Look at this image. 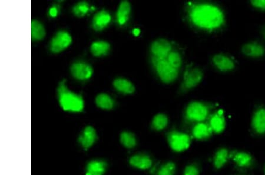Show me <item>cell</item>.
Returning a JSON list of instances; mask_svg holds the SVG:
<instances>
[{
  "label": "cell",
  "instance_id": "34",
  "mask_svg": "<svg viewBox=\"0 0 265 175\" xmlns=\"http://www.w3.org/2000/svg\"><path fill=\"white\" fill-rule=\"evenodd\" d=\"M134 32L135 35H138L139 34V31L137 30V29H136V30H134Z\"/></svg>",
  "mask_w": 265,
  "mask_h": 175
},
{
  "label": "cell",
  "instance_id": "20",
  "mask_svg": "<svg viewBox=\"0 0 265 175\" xmlns=\"http://www.w3.org/2000/svg\"><path fill=\"white\" fill-rule=\"evenodd\" d=\"M131 12V6L129 2L122 1L117 11L116 17L118 23L124 25L129 20Z\"/></svg>",
  "mask_w": 265,
  "mask_h": 175
},
{
  "label": "cell",
  "instance_id": "36",
  "mask_svg": "<svg viewBox=\"0 0 265 175\" xmlns=\"http://www.w3.org/2000/svg\"><path fill=\"white\" fill-rule=\"evenodd\" d=\"M264 175H265V165H264Z\"/></svg>",
  "mask_w": 265,
  "mask_h": 175
},
{
  "label": "cell",
  "instance_id": "29",
  "mask_svg": "<svg viewBox=\"0 0 265 175\" xmlns=\"http://www.w3.org/2000/svg\"><path fill=\"white\" fill-rule=\"evenodd\" d=\"M167 60L173 67L178 69V70L182 66L183 63L182 57L177 51L172 50L168 54Z\"/></svg>",
  "mask_w": 265,
  "mask_h": 175
},
{
  "label": "cell",
  "instance_id": "7",
  "mask_svg": "<svg viewBox=\"0 0 265 175\" xmlns=\"http://www.w3.org/2000/svg\"><path fill=\"white\" fill-rule=\"evenodd\" d=\"M167 137L169 147L177 152L186 151L191 144L190 137L178 131H171L167 134Z\"/></svg>",
  "mask_w": 265,
  "mask_h": 175
},
{
  "label": "cell",
  "instance_id": "6",
  "mask_svg": "<svg viewBox=\"0 0 265 175\" xmlns=\"http://www.w3.org/2000/svg\"><path fill=\"white\" fill-rule=\"evenodd\" d=\"M204 74L200 68L189 67L186 68L181 85H180L179 93L184 94L189 92L197 87L202 81Z\"/></svg>",
  "mask_w": 265,
  "mask_h": 175
},
{
  "label": "cell",
  "instance_id": "24",
  "mask_svg": "<svg viewBox=\"0 0 265 175\" xmlns=\"http://www.w3.org/2000/svg\"><path fill=\"white\" fill-rule=\"evenodd\" d=\"M95 103L99 108L105 110H111L115 104L113 98L105 93L98 94L95 99Z\"/></svg>",
  "mask_w": 265,
  "mask_h": 175
},
{
  "label": "cell",
  "instance_id": "33",
  "mask_svg": "<svg viewBox=\"0 0 265 175\" xmlns=\"http://www.w3.org/2000/svg\"><path fill=\"white\" fill-rule=\"evenodd\" d=\"M49 14L51 17H55L57 16L58 9L56 6L51 7L49 10Z\"/></svg>",
  "mask_w": 265,
  "mask_h": 175
},
{
  "label": "cell",
  "instance_id": "5",
  "mask_svg": "<svg viewBox=\"0 0 265 175\" xmlns=\"http://www.w3.org/2000/svg\"><path fill=\"white\" fill-rule=\"evenodd\" d=\"M230 159L234 163L235 168L242 173L255 169L257 166L255 156L247 151L234 149L230 152Z\"/></svg>",
  "mask_w": 265,
  "mask_h": 175
},
{
  "label": "cell",
  "instance_id": "3",
  "mask_svg": "<svg viewBox=\"0 0 265 175\" xmlns=\"http://www.w3.org/2000/svg\"><path fill=\"white\" fill-rule=\"evenodd\" d=\"M212 108L202 102H191L185 111V120L187 122L196 123L205 122L211 116Z\"/></svg>",
  "mask_w": 265,
  "mask_h": 175
},
{
  "label": "cell",
  "instance_id": "1",
  "mask_svg": "<svg viewBox=\"0 0 265 175\" xmlns=\"http://www.w3.org/2000/svg\"><path fill=\"white\" fill-rule=\"evenodd\" d=\"M189 16L194 26L205 30H218L225 23L222 9L212 3H195L190 7Z\"/></svg>",
  "mask_w": 265,
  "mask_h": 175
},
{
  "label": "cell",
  "instance_id": "27",
  "mask_svg": "<svg viewBox=\"0 0 265 175\" xmlns=\"http://www.w3.org/2000/svg\"><path fill=\"white\" fill-rule=\"evenodd\" d=\"M120 142L124 147L128 149L134 148L137 145V140L135 134L127 131L121 133Z\"/></svg>",
  "mask_w": 265,
  "mask_h": 175
},
{
  "label": "cell",
  "instance_id": "22",
  "mask_svg": "<svg viewBox=\"0 0 265 175\" xmlns=\"http://www.w3.org/2000/svg\"><path fill=\"white\" fill-rule=\"evenodd\" d=\"M107 163L102 160H93L88 163L86 175H103L106 172Z\"/></svg>",
  "mask_w": 265,
  "mask_h": 175
},
{
  "label": "cell",
  "instance_id": "30",
  "mask_svg": "<svg viewBox=\"0 0 265 175\" xmlns=\"http://www.w3.org/2000/svg\"><path fill=\"white\" fill-rule=\"evenodd\" d=\"M176 170L175 164L168 162L163 164L157 172V175H175Z\"/></svg>",
  "mask_w": 265,
  "mask_h": 175
},
{
  "label": "cell",
  "instance_id": "4",
  "mask_svg": "<svg viewBox=\"0 0 265 175\" xmlns=\"http://www.w3.org/2000/svg\"><path fill=\"white\" fill-rule=\"evenodd\" d=\"M151 63L161 82L167 84L172 83L178 78L179 70L173 67L167 58H159L152 56Z\"/></svg>",
  "mask_w": 265,
  "mask_h": 175
},
{
  "label": "cell",
  "instance_id": "2",
  "mask_svg": "<svg viewBox=\"0 0 265 175\" xmlns=\"http://www.w3.org/2000/svg\"><path fill=\"white\" fill-rule=\"evenodd\" d=\"M57 95L59 103L64 111L80 112L83 110L84 103L83 98L69 90L64 80L59 83Z\"/></svg>",
  "mask_w": 265,
  "mask_h": 175
},
{
  "label": "cell",
  "instance_id": "23",
  "mask_svg": "<svg viewBox=\"0 0 265 175\" xmlns=\"http://www.w3.org/2000/svg\"><path fill=\"white\" fill-rule=\"evenodd\" d=\"M110 50V45L108 42L98 40L92 43L90 50L95 57H101L108 54Z\"/></svg>",
  "mask_w": 265,
  "mask_h": 175
},
{
  "label": "cell",
  "instance_id": "18",
  "mask_svg": "<svg viewBox=\"0 0 265 175\" xmlns=\"http://www.w3.org/2000/svg\"><path fill=\"white\" fill-rule=\"evenodd\" d=\"M230 151L226 148H220L216 151L213 157V165L216 170L222 169L226 165L230 159Z\"/></svg>",
  "mask_w": 265,
  "mask_h": 175
},
{
  "label": "cell",
  "instance_id": "26",
  "mask_svg": "<svg viewBox=\"0 0 265 175\" xmlns=\"http://www.w3.org/2000/svg\"><path fill=\"white\" fill-rule=\"evenodd\" d=\"M46 36V30L43 25L38 20L31 21V38L32 40H42Z\"/></svg>",
  "mask_w": 265,
  "mask_h": 175
},
{
  "label": "cell",
  "instance_id": "16",
  "mask_svg": "<svg viewBox=\"0 0 265 175\" xmlns=\"http://www.w3.org/2000/svg\"><path fill=\"white\" fill-rule=\"evenodd\" d=\"M111 20V16L108 11L102 10L95 14L93 17L92 27L95 31H102L108 26Z\"/></svg>",
  "mask_w": 265,
  "mask_h": 175
},
{
  "label": "cell",
  "instance_id": "35",
  "mask_svg": "<svg viewBox=\"0 0 265 175\" xmlns=\"http://www.w3.org/2000/svg\"><path fill=\"white\" fill-rule=\"evenodd\" d=\"M237 175H249V174H245V173H241V174H237Z\"/></svg>",
  "mask_w": 265,
  "mask_h": 175
},
{
  "label": "cell",
  "instance_id": "32",
  "mask_svg": "<svg viewBox=\"0 0 265 175\" xmlns=\"http://www.w3.org/2000/svg\"><path fill=\"white\" fill-rule=\"evenodd\" d=\"M250 3L256 9L265 10V0H253Z\"/></svg>",
  "mask_w": 265,
  "mask_h": 175
},
{
  "label": "cell",
  "instance_id": "21",
  "mask_svg": "<svg viewBox=\"0 0 265 175\" xmlns=\"http://www.w3.org/2000/svg\"><path fill=\"white\" fill-rule=\"evenodd\" d=\"M114 87L121 93L131 94L135 92V87L130 80L123 78H118L114 80Z\"/></svg>",
  "mask_w": 265,
  "mask_h": 175
},
{
  "label": "cell",
  "instance_id": "31",
  "mask_svg": "<svg viewBox=\"0 0 265 175\" xmlns=\"http://www.w3.org/2000/svg\"><path fill=\"white\" fill-rule=\"evenodd\" d=\"M201 169L196 163L190 164L184 170L183 175H200Z\"/></svg>",
  "mask_w": 265,
  "mask_h": 175
},
{
  "label": "cell",
  "instance_id": "13",
  "mask_svg": "<svg viewBox=\"0 0 265 175\" xmlns=\"http://www.w3.org/2000/svg\"><path fill=\"white\" fill-rule=\"evenodd\" d=\"M212 62L215 67L221 72H230L234 71L235 68L234 60L226 54H216L212 58Z\"/></svg>",
  "mask_w": 265,
  "mask_h": 175
},
{
  "label": "cell",
  "instance_id": "12",
  "mask_svg": "<svg viewBox=\"0 0 265 175\" xmlns=\"http://www.w3.org/2000/svg\"><path fill=\"white\" fill-rule=\"evenodd\" d=\"M242 53L246 57L259 58L265 55V48L262 44L257 42H250L242 47Z\"/></svg>",
  "mask_w": 265,
  "mask_h": 175
},
{
  "label": "cell",
  "instance_id": "11",
  "mask_svg": "<svg viewBox=\"0 0 265 175\" xmlns=\"http://www.w3.org/2000/svg\"><path fill=\"white\" fill-rule=\"evenodd\" d=\"M71 72L73 77L76 79L86 80L91 77L93 70L89 64L83 62H77L71 65Z\"/></svg>",
  "mask_w": 265,
  "mask_h": 175
},
{
  "label": "cell",
  "instance_id": "10",
  "mask_svg": "<svg viewBox=\"0 0 265 175\" xmlns=\"http://www.w3.org/2000/svg\"><path fill=\"white\" fill-rule=\"evenodd\" d=\"M150 53L152 56L159 58H167L172 51L170 42L164 39H158L151 44Z\"/></svg>",
  "mask_w": 265,
  "mask_h": 175
},
{
  "label": "cell",
  "instance_id": "37",
  "mask_svg": "<svg viewBox=\"0 0 265 175\" xmlns=\"http://www.w3.org/2000/svg\"><path fill=\"white\" fill-rule=\"evenodd\" d=\"M264 38H265V30H264Z\"/></svg>",
  "mask_w": 265,
  "mask_h": 175
},
{
  "label": "cell",
  "instance_id": "19",
  "mask_svg": "<svg viewBox=\"0 0 265 175\" xmlns=\"http://www.w3.org/2000/svg\"><path fill=\"white\" fill-rule=\"evenodd\" d=\"M212 130L209 123L201 122L196 124L192 130L193 136L196 139L200 141L208 140L212 136Z\"/></svg>",
  "mask_w": 265,
  "mask_h": 175
},
{
  "label": "cell",
  "instance_id": "9",
  "mask_svg": "<svg viewBox=\"0 0 265 175\" xmlns=\"http://www.w3.org/2000/svg\"><path fill=\"white\" fill-rule=\"evenodd\" d=\"M72 41L71 36L65 31L57 32L51 40L50 49L51 52L58 53L62 52L71 45Z\"/></svg>",
  "mask_w": 265,
  "mask_h": 175
},
{
  "label": "cell",
  "instance_id": "17",
  "mask_svg": "<svg viewBox=\"0 0 265 175\" xmlns=\"http://www.w3.org/2000/svg\"><path fill=\"white\" fill-rule=\"evenodd\" d=\"M97 138L96 131L93 127L87 126L81 133L79 142L82 147L87 150L94 145Z\"/></svg>",
  "mask_w": 265,
  "mask_h": 175
},
{
  "label": "cell",
  "instance_id": "28",
  "mask_svg": "<svg viewBox=\"0 0 265 175\" xmlns=\"http://www.w3.org/2000/svg\"><path fill=\"white\" fill-rule=\"evenodd\" d=\"M90 10V5L87 2L82 1L76 4L73 7V13L78 17H82L88 13Z\"/></svg>",
  "mask_w": 265,
  "mask_h": 175
},
{
  "label": "cell",
  "instance_id": "15",
  "mask_svg": "<svg viewBox=\"0 0 265 175\" xmlns=\"http://www.w3.org/2000/svg\"><path fill=\"white\" fill-rule=\"evenodd\" d=\"M129 162L132 167L140 170H147L153 165L151 157L145 154H138L131 157Z\"/></svg>",
  "mask_w": 265,
  "mask_h": 175
},
{
  "label": "cell",
  "instance_id": "14",
  "mask_svg": "<svg viewBox=\"0 0 265 175\" xmlns=\"http://www.w3.org/2000/svg\"><path fill=\"white\" fill-rule=\"evenodd\" d=\"M208 123L213 133L216 134L222 133L226 126V119L223 111L219 110L212 114L209 117Z\"/></svg>",
  "mask_w": 265,
  "mask_h": 175
},
{
  "label": "cell",
  "instance_id": "8",
  "mask_svg": "<svg viewBox=\"0 0 265 175\" xmlns=\"http://www.w3.org/2000/svg\"><path fill=\"white\" fill-rule=\"evenodd\" d=\"M250 129L254 136H265V107L260 106L253 111L250 122Z\"/></svg>",
  "mask_w": 265,
  "mask_h": 175
},
{
  "label": "cell",
  "instance_id": "25",
  "mask_svg": "<svg viewBox=\"0 0 265 175\" xmlns=\"http://www.w3.org/2000/svg\"><path fill=\"white\" fill-rule=\"evenodd\" d=\"M168 125L167 116L163 114H159L154 117L152 123H151V128L153 130L159 132V131L164 130Z\"/></svg>",
  "mask_w": 265,
  "mask_h": 175
}]
</instances>
